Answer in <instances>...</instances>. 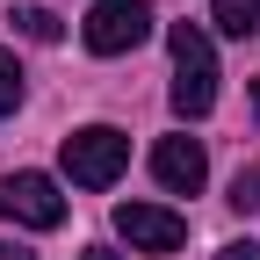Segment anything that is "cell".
<instances>
[{"label":"cell","mask_w":260,"mask_h":260,"mask_svg":"<svg viewBox=\"0 0 260 260\" xmlns=\"http://www.w3.org/2000/svg\"><path fill=\"white\" fill-rule=\"evenodd\" d=\"M167 44H174V116L195 123V116L217 109V51H210V37L195 22H174Z\"/></svg>","instance_id":"1"},{"label":"cell","mask_w":260,"mask_h":260,"mask_svg":"<svg viewBox=\"0 0 260 260\" xmlns=\"http://www.w3.org/2000/svg\"><path fill=\"white\" fill-rule=\"evenodd\" d=\"M58 159H65V174H73V188H116L123 167H130V138L116 123H87V130H73V138L58 145Z\"/></svg>","instance_id":"2"},{"label":"cell","mask_w":260,"mask_h":260,"mask_svg":"<svg viewBox=\"0 0 260 260\" xmlns=\"http://www.w3.org/2000/svg\"><path fill=\"white\" fill-rule=\"evenodd\" d=\"M80 37H87L94 58H123V51H138L152 37V8H145V0H94Z\"/></svg>","instance_id":"3"},{"label":"cell","mask_w":260,"mask_h":260,"mask_svg":"<svg viewBox=\"0 0 260 260\" xmlns=\"http://www.w3.org/2000/svg\"><path fill=\"white\" fill-rule=\"evenodd\" d=\"M0 217L29 224V232H58L65 224V195L51 174H0Z\"/></svg>","instance_id":"4"},{"label":"cell","mask_w":260,"mask_h":260,"mask_svg":"<svg viewBox=\"0 0 260 260\" xmlns=\"http://www.w3.org/2000/svg\"><path fill=\"white\" fill-rule=\"evenodd\" d=\"M116 232L130 239V253H181L188 217H174L167 203H116Z\"/></svg>","instance_id":"5"},{"label":"cell","mask_w":260,"mask_h":260,"mask_svg":"<svg viewBox=\"0 0 260 260\" xmlns=\"http://www.w3.org/2000/svg\"><path fill=\"white\" fill-rule=\"evenodd\" d=\"M152 174H159L167 195H195V188L210 181V159H203L195 138H159V145H152Z\"/></svg>","instance_id":"6"},{"label":"cell","mask_w":260,"mask_h":260,"mask_svg":"<svg viewBox=\"0 0 260 260\" xmlns=\"http://www.w3.org/2000/svg\"><path fill=\"white\" fill-rule=\"evenodd\" d=\"M210 22L224 37H253L260 29V0H210Z\"/></svg>","instance_id":"7"},{"label":"cell","mask_w":260,"mask_h":260,"mask_svg":"<svg viewBox=\"0 0 260 260\" xmlns=\"http://www.w3.org/2000/svg\"><path fill=\"white\" fill-rule=\"evenodd\" d=\"M15 22H22V37H29V44H58V37H65V22H58L51 8H22Z\"/></svg>","instance_id":"8"},{"label":"cell","mask_w":260,"mask_h":260,"mask_svg":"<svg viewBox=\"0 0 260 260\" xmlns=\"http://www.w3.org/2000/svg\"><path fill=\"white\" fill-rule=\"evenodd\" d=\"M22 109V65H15V51H0V116H15Z\"/></svg>","instance_id":"9"},{"label":"cell","mask_w":260,"mask_h":260,"mask_svg":"<svg viewBox=\"0 0 260 260\" xmlns=\"http://www.w3.org/2000/svg\"><path fill=\"white\" fill-rule=\"evenodd\" d=\"M232 210H260V174H253V167L232 181Z\"/></svg>","instance_id":"10"},{"label":"cell","mask_w":260,"mask_h":260,"mask_svg":"<svg viewBox=\"0 0 260 260\" xmlns=\"http://www.w3.org/2000/svg\"><path fill=\"white\" fill-rule=\"evenodd\" d=\"M217 260H260V239H232V246H224Z\"/></svg>","instance_id":"11"},{"label":"cell","mask_w":260,"mask_h":260,"mask_svg":"<svg viewBox=\"0 0 260 260\" xmlns=\"http://www.w3.org/2000/svg\"><path fill=\"white\" fill-rule=\"evenodd\" d=\"M87 260H123V253H109V246H87Z\"/></svg>","instance_id":"12"},{"label":"cell","mask_w":260,"mask_h":260,"mask_svg":"<svg viewBox=\"0 0 260 260\" xmlns=\"http://www.w3.org/2000/svg\"><path fill=\"white\" fill-rule=\"evenodd\" d=\"M0 260H29V253H22V246H0Z\"/></svg>","instance_id":"13"},{"label":"cell","mask_w":260,"mask_h":260,"mask_svg":"<svg viewBox=\"0 0 260 260\" xmlns=\"http://www.w3.org/2000/svg\"><path fill=\"white\" fill-rule=\"evenodd\" d=\"M253 116H260V80H253Z\"/></svg>","instance_id":"14"}]
</instances>
